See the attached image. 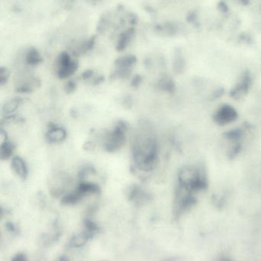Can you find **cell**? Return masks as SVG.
Here are the masks:
<instances>
[{
  "label": "cell",
  "mask_w": 261,
  "mask_h": 261,
  "mask_svg": "<svg viewBox=\"0 0 261 261\" xmlns=\"http://www.w3.org/2000/svg\"><path fill=\"white\" fill-rule=\"evenodd\" d=\"M12 261H28L27 257L24 254H18L14 256Z\"/></svg>",
  "instance_id": "cell-19"
},
{
  "label": "cell",
  "mask_w": 261,
  "mask_h": 261,
  "mask_svg": "<svg viewBox=\"0 0 261 261\" xmlns=\"http://www.w3.org/2000/svg\"><path fill=\"white\" fill-rule=\"evenodd\" d=\"M15 150V146L10 141L6 140L0 145V158L1 160H8L12 158Z\"/></svg>",
  "instance_id": "cell-13"
},
{
  "label": "cell",
  "mask_w": 261,
  "mask_h": 261,
  "mask_svg": "<svg viewBox=\"0 0 261 261\" xmlns=\"http://www.w3.org/2000/svg\"><path fill=\"white\" fill-rule=\"evenodd\" d=\"M21 102V100L20 99H14L9 101L3 107V112L7 115L12 114L14 112L16 111L17 109L19 107Z\"/></svg>",
  "instance_id": "cell-14"
},
{
  "label": "cell",
  "mask_w": 261,
  "mask_h": 261,
  "mask_svg": "<svg viewBox=\"0 0 261 261\" xmlns=\"http://www.w3.org/2000/svg\"><path fill=\"white\" fill-rule=\"evenodd\" d=\"M91 238L92 236L84 230L82 233L76 234L70 239L68 244L69 247L74 248H81V247L84 246L87 243V241Z\"/></svg>",
  "instance_id": "cell-10"
},
{
  "label": "cell",
  "mask_w": 261,
  "mask_h": 261,
  "mask_svg": "<svg viewBox=\"0 0 261 261\" xmlns=\"http://www.w3.org/2000/svg\"><path fill=\"white\" fill-rule=\"evenodd\" d=\"M25 61L28 65L31 67L37 66L41 63L42 58L40 55L39 52L35 48H30L26 52V56H25Z\"/></svg>",
  "instance_id": "cell-12"
},
{
  "label": "cell",
  "mask_w": 261,
  "mask_h": 261,
  "mask_svg": "<svg viewBox=\"0 0 261 261\" xmlns=\"http://www.w3.org/2000/svg\"><path fill=\"white\" fill-rule=\"evenodd\" d=\"M84 227H85V231L88 232L92 237H93L98 232V225L90 219H86L84 221Z\"/></svg>",
  "instance_id": "cell-15"
},
{
  "label": "cell",
  "mask_w": 261,
  "mask_h": 261,
  "mask_svg": "<svg viewBox=\"0 0 261 261\" xmlns=\"http://www.w3.org/2000/svg\"><path fill=\"white\" fill-rule=\"evenodd\" d=\"M141 81H142V78L139 76H136L134 78H133V81H132V85L133 87H137L139 84H140Z\"/></svg>",
  "instance_id": "cell-22"
},
{
  "label": "cell",
  "mask_w": 261,
  "mask_h": 261,
  "mask_svg": "<svg viewBox=\"0 0 261 261\" xmlns=\"http://www.w3.org/2000/svg\"><path fill=\"white\" fill-rule=\"evenodd\" d=\"M58 261H68V260L65 257H61Z\"/></svg>",
  "instance_id": "cell-23"
},
{
  "label": "cell",
  "mask_w": 261,
  "mask_h": 261,
  "mask_svg": "<svg viewBox=\"0 0 261 261\" xmlns=\"http://www.w3.org/2000/svg\"><path fill=\"white\" fill-rule=\"evenodd\" d=\"M135 31L133 29H129L124 31L118 38L117 44H116V50L118 51H122L128 47L130 43L131 42L133 36H134Z\"/></svg>",
  "instance_id": "cell-9"
},
{
  "label": "cell",
  "mask_w": 261,
  "mask_h": 261,
  "mask_svg": "<svg viewBox=\"0 0 261 261\" xmlns=\"http://www.w3.org/2000/svg\"><path fill=\"white\" fill-rule=\"evenodd\" d=\"M76 87V84H75V81H68V82L66 84L64 90H65L66 93H72L75 91Z\"/></svg>",
  "instance_id": "cell-18"
},
{
  "label": "cell",
  "mask_w": 261,
  "mask_h": 261,
  "mask_svg": "<svg viewBox=\"0 0 261 261\" xmlns=\"http://www.w3.org/2000/svg\"><path fill=\"white\" fill-rule=\"evenodd\" d=\"M237 112L230 106L221 107L215 116V119L220 125H226L234 122L237 119Z\"/></svg>",
  "instance_id": "cell-6"
},
{
  "label": "cell",
  "mask_w": 261,
  "mask_h": 261,
  "mask_svg": "<svg viewBox=\"0 0 261 261\" xmlns=\"http://www.w3.org/2000/svg\"><path fill=\"white\" fill-rule=\"evenodd\" d=\"M136 63V58L133 55L121 57L115 62V70L112 74L114 79H124L128 77L131 73L132 68Z\"/></svg>",
  "instance_id": "cell-5"
},
{
  "label": "cell",
  "mask_w": 261,
  "mask_h": 261,
  "mask_svg": "<svg viewBox=\"0 0 261 261\" xmlns=\"http://www.w3.org/2000/svg\"><path fill=\"white\" fill-rule=\"evenodd\" d=\"M6 227H7V229L9 230V231H11V232H17L16 227H15V225H14V224L11 223V222H8L7 225H6Z\"/></svg>",
  "instance_id": "cell-21"
},
{
  "label": "cell",
  "mask_w": 261,
  "mask_h": 261,
  "mask_svg": "<svg viewBox=\"0 0 261 261\" xmlns=\"http://www.w3.org/2000/svg\"><path fill=\"white\" fill-rule=\"evenodd\" d=\"M78 67L76 60L67 52H62L57 59V75L60 79H66L75 73Z\"/></svg>",
  "instance_id": "cell-4"
},
{
  "label": "cell",
  "mask_w": 261,
  "mask_h": 261,
  "mask_svg": "<svg viewBox=\"0 0 261 261\" xmlns=\"http://www.w3.org/2000/svg\"><path fill=\"white\" fill-rule=\"evenodd\" d=\"M127 125L124 122H120L113 130L104 133L103 144L104 147L108 151H116L122 147L125 142Z\"/></svg>",
  "instance_id": "cell-3"
},
{
  "label": "cell",
  "mask_w": 261,
  "mask_h": 261,
  "mask_svg": "<svg viewBox=\"0 0 261 261\" xmlns=\"http://www.w3.org/2000/svg\"><path fill=\"white\" fill-rule=\"evenodd\" d=\"M93 72L92 70H89L84 72L82 74V78L84 80H90V78L93 77Z\"/></svg>",
  "instance_id": "cell-20"
},
{
  "label": "cell",
  "mask_w": 261,
  "mask_h": 261,
  "mask_svg": "<svg viewBox=\"0 0 261 261\" xmlns=\"http://www.w3.org/2000/svg\"><path fill=\"white\" fill-rule=\"evenodd\" d=\"M179 185L192 192L200 190L205 187V179L202 172L194 166L182 167L179 173Z\"/></svg>",
  "instance_id": "cell-2"
},
{
  "label": "cell",
  "mask_w": 261,
  "mask_h": 261,
  "mask_svg": "<svg viewBox=\"0 0 261 261\" xmlns=\"http://www.w3.org/2000/svg\"><path fill=\"white\" fill-rule=\"evenodd\" d=\"M11 167L18 177L22 179H26L28 176V168L26 162L20 156L12 158V161H11Z\"/></svg>",
  "instance_id": "cell-8"
},
{
  "label": "cell",
  "mask_w": 261,
  "mask_h": 261,
  "mask_svg": "<svg viewBox=\"0 0 261 261\" xmlns=\"http://www.w3.org/2000/svg\"><path fill=\"white\" fill-rule=\"evenodd\" d=\"M67 136L65 130L55 125H49L46 133V138L51 143H59L64 141Z\"/></svg>",
  "instance_id": "cell-7"
},
{
  "label": "cell",
  "mask_w": 261,
  "mask_h": 261,
  "mask_svg": "<svg viewBox=\"0 0 261 261\" xmlns=\"http://www.w3.org/2000/svg\"><path fill=\"white\" fill-rule=\"evenodd\" d=\"M9 77H10V72L9 71V70L6 67H1L0 68V84L3 85V84H6L9 81Z\"/></svg>",
  "instance_id": "cell-16"
},
{
  "label": "cell",
  "mask_w": 261,
  "mask_h": 261,
  "mask_svg": "<svg viewBox=\"0 0 261 261\" xmlns=\"http://www.w3.org/2000/svg\"><path fill=\"white\" fill-rule=\"evenodd\" d=\"M134 161L143 171H150L157 163L158 144L153 130L147 124L141 125L133 143Z\"/></svg>",
  "instance_id": "cell-1"
},
{
  "label": "cell",
  "mask_w": 261,
  "mask_h": 261,
  "mask_svg": "<svg viewBox=\"0 0 261 261\" xmlns=\"http://www.w3.org/2000/svg\"><path fill=\"white\" fill-rule=\"evenodd\" d=\"M159 87L162 90L171 91L173 89V82L170 79L165 78V79L161 80L160 82L159 83Z\"/></svg>",
  "instance_id": "cell-17"
},
{
  "label": "cell",
  "mask_w": 261,
  "mask_h": 261,
  "mask_svg": "<svg viewBox=\"0 0 261 261\" xmlns=\"http://www.w3.org/2000/svg\"><path fill=\"white\" fill-rule=\"evenodd\" d=\"M251 81L249 76H244L242 81L237 84L235 88L233 90V96H234L235 98H239L242 95L245 94L249 89Z\"/></svg>",
  "instance_id": "cell-11"
}]
</instances>
